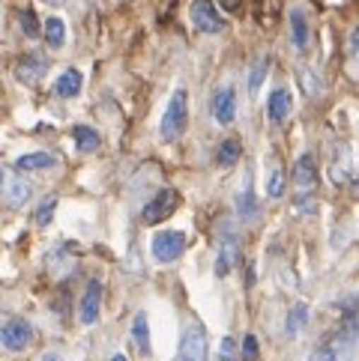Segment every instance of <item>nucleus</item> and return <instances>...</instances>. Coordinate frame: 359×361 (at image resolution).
Returning <instances> with one entry per match:
<instances>
[{
	"mask_svg": "<svg viewBox=\"0 0 359 361\" xmlns=\"http://www.w3.org/2000/svg\"><path fill=\"white\" fill-rule=\"evenodd\" d=\"M266 72H269V57H261V60L252 66V72H249V93H258L261 84H264V78H266Z\"/></svg>",
	"mask_w": 359,
	"mask_h": 361,
	"instance_id": "obj_22",
	"label": "nucleus"
},
{
	"mask_svg": "<svg viewBox=\"0 0 359 361\" xmlns=\"http://www.w3.org/2000/svg\"><path fill=\"white\" fill-rule=\"evenodd\" d=\"M99 311H102V283L99 281H90L84 295H81L78 317H81L84 326H93V322L99 319Z\"/></svg>",
	"mask_w": 359,
	"mask_h": 361,
	"instance_id": "obj_8",
	"label": "nucleus"
},
{
	"mask_svg": "<svg viewBox=\"0 0 359 361\" xmlns=\"http://www.w3.org/2000/svg\"><path fill=\"white\" fill-rule=\"evenodd\" d=\"M314 176H317V167H314V156H300L297 164H293V179H297L300 188H312L314 185Z\"/></svg>",
	"mask_w": 359,
	"mask_h": 361,
	"instance_id": "obj_14",
	"label": "nucleus"
},
{
	"mask_svg": "<svg viewBox=\"0 0 359 361\" xmlns=\"http://www.w3.org/2000/svg\"><path fill=\"white\" fill-rule=\"evenodd\" d=\"M81 72L78 69H66V72H63L60 75V78L54 81V93L60 96V99H75V96H78L81 93Z\"/></svg>",
	"mask_w": 359,
	"mask_h": 361,
	"instance_id": "obj_13",
	"label": "nucleus"
},
{
	"mask_svg": "<svg viewBox=\"0 0 359 361\" xmlns=\"http://www.w3.org/2000/svg\"><path fill=\"white\" fill-rule=\"evenodd\" d=\"M150 251L159 263H174L177 257L186 251V236L180 233V230H159V233L153 236Z\"/></svg>",
	"mask_w": 359,
	"mask_h": 361,
	"instance_id": "obj_2",
	"label": "nucleus"
},
{
	"mask_svg": "<svg viewBox=\"0 0 359 361\" xmlns=\"http://www.w3.org/2000/svg\"><path fill=\"white\" fill-rule=\"evenodd\" d=\"M240 152H242L240 140L228 137V140H222V144H219V149H216V164H219V167H234L237 159H240Z\"/></svg>",
	"mask_w": 359,
	"mask_h": 361,
	"instance_id": "obj_17",
	"label": "nucleus"
},
{
	"mask_svg": "<svg viewBox=\"0 0 359 361\" xmlns=\"http://www.w3.org/2000/svg\"><path fill=\"white\" fill-rule=\"evenodd\" d=\"M237 209H240L242 218H254V215H258V200H254L252 183H246V191H242L240 200H237Z\"/></svg>",
	"mask_w": 359,
	"mask_h": 361,
	"instance_id": "obj_21",
	"label": "nucleus"
},
{
	"mask_svg": "<svg viewBox=\"0 0 359 361\" xmlns=\"http://www.w3.org/2000/svg\"><path fill=\"white\" fill-rule=\"evenodd\" d=\"M4 195H6V203L12 209L24 206V200H30V183L24 176H16V173H6L4 179Z\"/></svg>",
	"mask_w": 359,
	"mask_h": 361,
	"instance_id": "obj_11",
	"label": "nucleus"
},
{
	"mask_svg": "<svg viewBox=\"0 0 359 361\" xmlns=\"http://www.w3.org/2000/svg\"><path fill=\"white\" fill-rule=\"evenodd\" d=\"M290 105H293L290 90L276 87L273 93H269V99H266V114H269V120H273V123H285L288 114H290Z\"/></svg>",
	"mask_w": 359,
	"mask_h": 361,
	"instance_id": "obj_10",
	"label": "nucleus"
},
{
	"mask_svg": "<svg viewBox=\"0 0 359 361\" xmlns=\"http://www.w3.org/2000/svg\"><path fill=\"white\" fill-rule=\"evenodd\" d=\"M57 159L51 152H28V156L16 159V167L18 171H45V167H54Z\"/></svg>",
	"mask_w": 359,
	"mask_h": 361,
	"instance_id": "obj_16",
	"label": "nucleus"
},
{
	"mask_svg": "<svg viewBox=\"0 0 359 361\" xmlns=\"http://www.w3.org/2000/svg\"><path fill=\"white\" fill-rule=\"evenodd\" d=\"M222 358H225V361L237 358V341H234V338H225V341H222Z\"/></svg>",
	"mask_w": 359,
	"mask_h": 361,
	"instance_id": "obj_29",
	"label": "nucleus"
},
{
	"mask_svg": "<svg viewBox=\"0 0 359 361\" xmlns=\"http://www.w3.org/2000/svg\"><path fill=\"white\" fill-rule=\"evenodd\" d=\"M132 341H135V350L141 355L150 353V322H147V314L138 311L135 319H132Z\"/></svg>",
	"mask_w": 359,
	"mask_h": 361,
	"instance_id": "obj_15",
	"label": "nucleus"
},
{
	"mask_svg": "<svg viewBox=\"0 0 359 361\" xmlns=\"http://www.w3.org/2000/svg\"><path fill=\"white\" fill-rule=\"evenodd\" d=\"M339 341H344V343H359V319H348V326L339 331Z\"/></svg>",
	"mask_w": 359,
	"mask_h": 361,
	"instance_id": "obj_26",
	"label": "nucleus"
},
{
	"mask_svg": "<svg viewBox=\"0 0 359 361\" xmlns=\"http://www.w3.org/2000/svg\"><path fill=\"white\" fill-rule=\"evenodd\" d=\"M305 319H309V307H305L302 302H297V305L290 307V314H288V326H285V331L290 334V338H293V334H300L302 326H305Z\"/></svg>",
	"mask_w": 359,
	"mask_h": 361,
	"instance_id": "obj_20",
	"label": "nucleus"
},
{
	"mask_svg": "<svg viewBox=\"0 0 359 361\" xmlns=\"http://www.w3.org/2000/svg\"><path fill=\"white\" fill-rule=\"evenodd\" d=\"M45 57L42 54H24L21 60H18V66H16V78L21 81V84H36L45 75Z\"/></svg>",
	"mask_w": 359,
	"mask_h": 361,
	"instance_id": "obj_9",
	"label": "nucleus"
},
{
	"mask_svg": "<svg viewBox=\"0 0 359 361\" xmlns=\"http://www.w3.org/2000/svg\"><path fill=\"white\" fill-rule=\"evenodd\" d=\"M180 206V195L174 188H162L156 197L147 200L144 212H141V218H144V224H162L165 218H171L174 209Z\"/></svg>",
	"mask_w": 359,
	"mask_h": 361,
	"instance_id": "obj_3",
	"label": "nucleus"
},
{
	"mask_svg": "<svg viewBox=\"0 0 359 361\" xmlns=\"http://www.w3.org/2000/svg\"><path fill=\"white\" fill-rule=\"evenodd\" d=\"M290 42L297 51L309 48V18H305V12L300 6L290 9Z\"/></svg>",
	"mask_w": 359,
	"mask_h": 361,
	"instance_id": "obj_12",
	"label": "nucleus"
},
{
	"mask_svg": "<svg viewBox=\"0 0 359 361\" xmlns=\"http://www.w3.org/2000/svg\"><path fill=\"white\" fill-rule=\"evenodd\" d=\"M189 16H192V24H195V30L198 33H219L225 30V18L219 16V9L213 6V0H195L189 9Z\"/></svg>",
	"mask_w": 359,
	"mask_h": 361,
	"instance_id": "obj_4",
	"label": "nucleus"
},
{
	"mask_svg": "<svg viewBox=\"0 0 359 361\" xmlns=\"http://www.w3.org/2000/svg\"><path fill=\"white\" fill-rule=\"evenodd\" d=\"M0 341H4V346H6L9 353H21L24 346L33 341V329L24 319L6 317L4 319V329H0Z\"/></svg>",
	"mask_w": 359,
	"mask_h": 361,
	"instance_id": "obj_5",
	"label": "nucleus"
},
{
	"mask_svg": "<svg viewBox=\"0 0 359 361\" xmlns=\"http://www.w3.org/2000/svg\"><path fill=\"white\" fill-rule=\"evenodd\" d=\"M281 191H285V173H281V167H273V173H269V185H266V195L269 197H281Z\"/></svg>",
	"mask_w": 359,
	"mask_h": 361,
	"instance_id": "obj_25",
	"label": "nucleus"
},
{
	"mask_svg": "<svg viewBox=\"0 0 359 361\" xmlns=\"http://www.w3.org/2000/svg\"><path fill=\"white\" fill-rule=\"evenodd\" d=\"M309 361H341L339 353L332 350V346H317V350L309 355Z\"/></svg>",
	"mask_w": 359,
	"mask_h": 361,
	"instance_id": "obj_28",
	"label": "nucleus"
},
{
	"mask_svg": "<svg viewBox=\"0 0 359 361\" xmlns=\"http://www.w3.org/2000/svg\"><path fill=\"white\" fill-rule=\"evenodd\" d=\"M186 126H189V96H186V90L180 87V90H174L168 108H165L159 135H162V140H177L180 135L186 132Z\"/></svg>",
	"mask_w": 359,
	"mask_h": 361,
	"instance_id": "obj_1",
	"label": "nucleus"
},
{
	"mask_svg": "<svg viewBox=\"0 0 359 361\" xmlns=\"http://www.w3.org/2000/svg\"><path fill=\"white\" fill-rule=\"evenodd\" d=\"M237 257H240V236L234 233V227H225L222 230V239H219V260H216V275H219V278L230 275V269L237 266Z\"/></svg>",
	"mask_w": 359,
	"mask_h": 361,
	"instance_id": "obj_6",
	"label": "nucleus"
},
{
	"mask_svg": "<svg viewBox=\"0 0 359 361\" xmlns=\"http://www.w3.org/2000/svg\"><path fill=\"white\" fill-rule=\"evenodd\" d=\"M18 24H21V30L28 33V36H40V21H36V12L33 9H21L18 12Z\"/></svg>",
	"mask_w": 359,
	"mask_h": 361,
	"instance_id": "obj_24",
	"label": "nucleus"
},
{
	"mask_svg": "<svg viewBox=\"0 0 359 361\" xmlns=\"http://www.w3.org/2000/svg\"><path fill=\"white\" fill-rule=\"evenodd\" d=\"M54 209H57V197H54V195L42 197V203L36 206V224H48L51 215H54Z\"/></svg>",
	"mask_w": 359,
	"mask_h": 361,
	"instance_id": "obj_23",
	"label": "nucleus"
},
{
	"mask_svg": "<svg viewBox=\"0 0 359 361\" xmlns=\"http://www.w3.org/2000/svg\"><path fill=\"white\" fill-rule=\"evenodd\" d=\"M174 361H198V358H189V355H183V353H177V358Z\"/></svg>",
	"mask_w": 359,
	"mask_h": 361,
	"instance_id": "obj_31",
	"label": "nucleus"
},
{
	"mask_svg": "<svg viewBox=\"0 0 359 361\" xmlns=\"http://www.w3.org/2000/svg\"><path fill=\"white\" fill-rule=\"evenodd\" d=\"M210 111H213V120L216 123L228 126L230 120L237 117V93L230 87H219V90H216V96H213Z\"/></svg>",
	"mask_w": 359,
	"mask_h": 361,
	"instance_id": "obj_7",
	"label": "nucleus"
},
{
	"mask_svg": "<svg viewBox=\"0 0 359 361\" xmlns=\"http://www.w3.org/2000/svg\"><path fill=\"white\" fill-rule=\"evenodd\" d=\"M45 42H48V48H63V42H66V24L57 16H51L45 21Z\"/></svg>",
	"mask_w": 359,
	"mask_h": 361,
	"instance_id": "obj_18",
	"label": "nucleus"
},
{
	"mask_svg": "<svg viewBox=\"0 0 359 361\" xmlns=\"http://www.w3.org/2000/svg\"><path fill=\"white\" fill-rule=\"evenodd\" d=\"M240 358L242 361L258 358V341H254V334H246V341H242V350H240Z\"/></svg>",
	"mask_w": 359,
	"mask_h": 361,
	"instance_id": "obj_27",
	"label": "nucleus"
},
{
	"mask_svg": "<svg viewBox=\"0 0 359 361\" xmlns=\"http://www.w3.org/2000/svg\"><path fill=\"white\" fill-rule=\"evenodd\" d=\"M351 48H353V54L359 57V24H356L353 33H351Z\"/></svg>",
	"mask_w": 359,
	"mask_h": 361,
	"instance_id": "obj_30",
	"label": "nucleus"
},
{
	"mask_svg": "<svg viewBox=\"0 0 359 361\" xmlns=\"http://www.w3.org/2000/svg\"><path fill=\"white\" fill-rule=\"evenodd\" d=\"M111 361H126V355H114V358H111Z\"/></svg>",
	"mask_w": 359,
	"mask_h": 361,
	"instance_id": "obj_32",
	"label": "nucleus"
},
{
	"mask_svg": "<svg viewBox=\"0 0 359 361\" xmlns=\"http://www.w3.org/2000/svg\"><path fill=\"white\" fill-rule=\"evenodd\" d=\"M72 137H75V149H78V152H90V149L99 147V135L90 126H75Z\"/></svg>",
	"mask_w": 359,
	"mask_h": 361,
	"instance_id": "obj_19",
	"label": "nucleus"
}]
</instances>
